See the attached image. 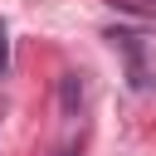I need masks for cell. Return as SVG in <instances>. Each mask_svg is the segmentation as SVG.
Here are the masks:
<instances>
[{
  "instance_id": "1",
  "label": "cell",
  "mask_w": 156,
  "mask_h": 156,
  "mask_svg": "<svg viewBox=\"0 0 156 156\" xmlns=\"http://www.w3.org/2000/svg\"><path fill=\"white\" fill-rule=\"evenodd\" d=\"M107 39H112L117 49H127V58H132V83L141 88V83H146V49H151V44H141V34H127V29H112Z\"/></svg>"
},
{
  "instance_id": "2",
  "label": "cell",
  "mask_w": 156,
  "mask_h": 156,
  "mask_svg": "<svg viewBox=\"0 0 156 156\" xmlns=\"http://www.w3.org/2000/svg\"><path fill=\"white\" fill-rule=\"evenodd\" d=\"M10 73V29L0 24V78Z\"/></svg>"
},
{
  "instance_id": "4",
  "label": "cell",
  "mask_w": 156,
  "mask_h": 156,
  "mask_svg": "<svg viewBox=\"0 0 156 156\" xmlns=\"http://www.w3.org/2000/svg\"><path fill=\"white\" fill-rule=\"evenodd\" d=\"M151 5H156V0H151Z\"/></svg>"
},
{
  "instance_id": "3",
  "label": "cell",
  "mask_w": 156,
  "mask_h": 156,
  "mask_svg": "<svg viewBox=\"0 0 156 156\" xmlns=\"http://www.w3.org/2000/svg\"><path fill=\"white\" fill-rule=\"evenodd\" d=\"M58 156H73V146H63V151H58Z\"/></svg>"
}]
</instances>
